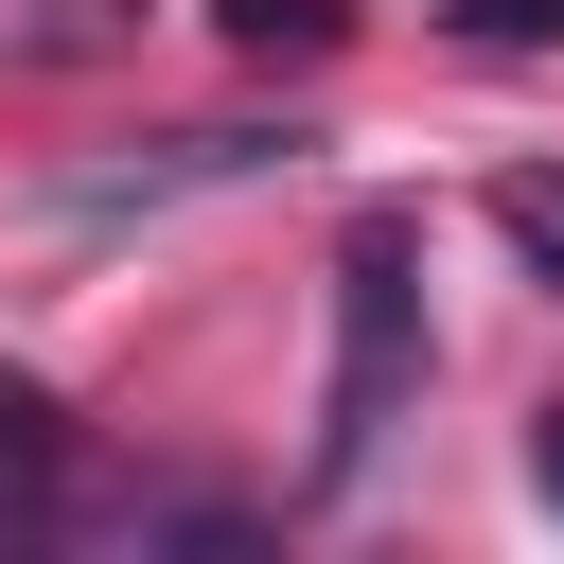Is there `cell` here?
I'll return each mask as SVG.
<instances>
[{"instance_id": "5b68a950", "label": "cell", "mask_w": 564, "mask_h": 564, "mask_svg": "<svg viewBox=\"0 0 564 564\" xmlns=\"http://www.w3.org/2000/svg\"><path fill=\"white\" fill-rule=\"evenodd\" d=\"M458 35H476V53H546V35H564V0H458Z\"/></svg>"}, {"instance_id": "7a4b0ae2", "label": "cell", "mask_w": 564, "mask_h": 564, "mask_svg": "<svg viewBox=\"0 0 564 564\" xmlns=\"http://www.w3.org/2000/svg\"><path fill=\"white\" fill-rule=\"evenodd\" d=\"M53 476H70V423H53V388L0 370V529H53Z\"/></svg>"}, {"instance_id": "6da1fadb", "label": "cell", "mask_w": 564, "mask_h": 564, "mask_svg": "<svg viewBox=\"0 0 564 564\" xmlns=\"http://www.w3.org/2000/svg\"><path fill=\"white\" fill-rule=\"evenodd\" d=\"M405 405H423V229H405V212H352V247H335V388H317V476H370Z\"/></svg>"}, {"instance_id": "8992f818", "label": "cell", "mask_w": 564, "mask_h": 564, "mask_svg": "<svg viewBox=\"0 0 564 564\" xmlns=\"http://www.w3.org/2000/svg\"><path fill=\"white\" fill-rule=\"evenodd\" d=\"M529 494H546V511H564V405H546V423H529Z\"/></svg>"}, {"instance_id": "277c9868", "label": "cell", "mask_w": 564, "mask_h": 564, "mask_svg": "<svg viewBox=\"0 0 564 564\" xmlns=\"http://www.w3.org/2000/svg\"><path fill=\"white\" fill-rule=\"evenodd\" d=\"M229 53H335V0H212Z\"/></svg>"}, {"instance_id": "3957f363", "label": "cell", "mask_w": 564, "mask_h": 564, "mask_svg": "<svg viewBox=\"0 0 564 564\" xmlns=\"http://www.w3.org/2000/svg\"><path fill=\"white\" fill-rule=\"evenodd\" d=\"M494 229H511L529 282H564V159H511V176H494Z\"/></svg>"}]
</instances>
